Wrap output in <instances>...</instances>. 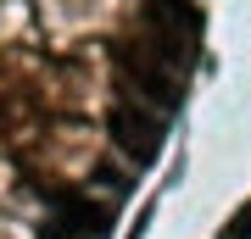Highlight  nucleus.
Wrapping results in <instances>:
<instances>
[{"mask_svg": "<svg viewBox=\"0 0 251 239\" xmlns=\"http://www.w3.org/2000/svg\"><path fill=\"white\" fill-rule=\"evenodd\" d=\"M140 39L162 62L184 67L196 56V39H201V6L196 0H145L140 6Z\"/></svg>", "mask_w": 251, "mask_h": 239, "instance_id": "f257e3e1", "label": "nucleus"}, {"mask_svg": "<svg viewBox=\"0 0 251 239\" xmlns=\"http://www.w3.org/2000/svg\"><path fill=\"white\" fill-rule=\"evenodd\" d=\"M112 56H117V67H123V78L134 84V100H140V106H151V111H173V106L184 100V89H179V67L162 62V56H156L145 39L117 44Z\"/></svg>", "mask_w": 251, "mask_h": 239, "instance_id": "f03ea898", "label": "nucleus"}, {"mask_svg": "<svg viewBox=\"0 0 251 239\" xmlns=\"http://www.w3.org/2000/svg\"><path fill=\"white\" fill-rule=\"evenodd\" d=\"M112 139H117V151L134 161V167H151L156 151H162V123L140 106V100H123V106L112 111Z\"/></svg>", "mask_w": 251, "mask_h": 239, "instance_id": "7ed1b4c3", "label": "nucleus"}, {"mask_svg": "<svg viewBox=\"0 0 251 239\" xmlns=\"http://www.w3.org/2000/svg\"><path fill=\"white\" fill-rule=\"evenodd\" d=\"M45 200L56 206V222L78 228L84 239H106L112 234V206H100L90 195H73V189H45Z\"/></svg>", "mask_w": 251, "mask_h": 239, "instance_id": "20e7f679", "label": "nucleus"}, {"mask_svg": "<svg viewBox=\"0 0 251 239\" xmlns=\"http://www.w3.org/2000/svg\"><path fill=\"white\" fill-rule=\"evenodd\" d=\"M218 239H251V200H246L240 212H234V217L224 222V234H218Z\"/></svg>", "mask_w": 251, "mask_h": 239, "instance_id": "39448f33", "label": "nucleus"}, {"mask_svg": "<svg viewBox=\"0 0 251 239\" xmlns=\"http://www.w3.org/2000/svg\"><path fill=\"white\" fill-rule=\"evenodd\" d=\"M95 189H106V195H123V178H117V167H95Z\"/></svg>", "mask_w": 251, "mask_h": 239, "instance_id": "423d86ee", "label": "nucleus"}, {"mask_svg": "<svg viewBox=\"0 0 251 239\" xmlns=\"http://www.w3.org/2000/svg\"><path fill=\"white\" fill-rule=\"evenodd\" d=\"M39 239H84V234L67 228V222H45V228H39Z\"/></svg>", "mask_w": 251, "mask_h": 239, "instance_id": "0eeeda50", "label": "nucleus"}]
</instances>
